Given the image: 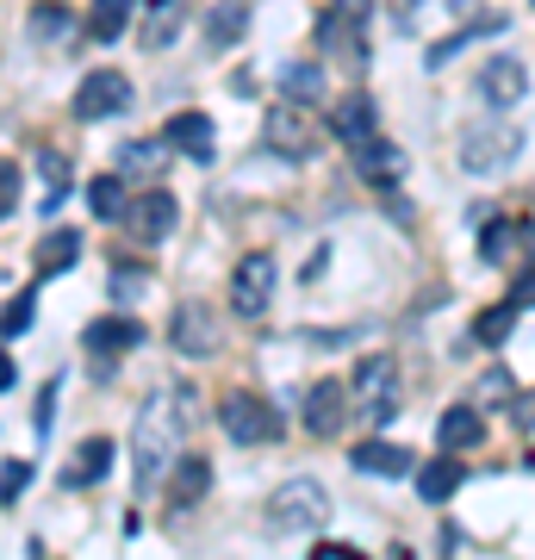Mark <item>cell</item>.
<instances>
[{"mask_svg":"<svg viewBox=\"0 0 535 560\" xmlns=\"http://www.w3.org/2000/svg\"><path fill=\"white\" fill-rule=\"evenodd\" d=\"M181 418L187 411H168V393L138 411V430H131V455H138V486H156L162 467H175V442H181Z\"/></svg>","mask_w":535,"mask_h":560,"instance_id":"1","label":"cell"},{"mask_svg":"<svg viewBox=\"0 0 535 560\" xmlns=\"http://www.w3.org/2000/svg\"><path fill=\"white\" fill-rule=\"evenodd\" d=\"M330 517V492L317 480H287L268 492V511H261V523H268V536H305V529H317V523Z\"/></svg>","mask_w":535,"mask_h":560,"instance_id":"2","label":"cell"},{"mask_svg":"<svg viewBox=\"0 0 535 560\" xmlns=\"http://www.w3.org/2000/svg\"><path fill=\"white\" fill-rule=\"evenodd\" d=\"M516 150H523V131L504 125V119L461 131V168H467V175H498V168H511Z\"/></svg>","mask_w":535,"mask_h":560,"instance_id":"3","label":"cell"},{"mask_svg":"<svg viewBox=\"0 0 535 560\" xmlns=\"http://www.w3.org/2000/svg\"><path fill=\"white\" fill-rule=\"evenodd\" d=\"M261 143L287 162H305L317 150V119L299 101H280V106H268V119H261Z\"/></svg>","mask_w":535,"mask_h":560,"instance_id":"4","label":"cell"},{"mask_svg":"<svg viewBox=\"0 0 535 560\" xmlns=\"http://www.w3.org/2000/svg\"><path fill=\"white\" fill-rule=\"evenodd\" d=\"M356 399L368 411V423L398 418V361L393 355H361L356 361Z\"/></svg>","mask_w":535,"mask_h":560,"instance_id":"5","label":"cell"},{"mask_svg":"<svg viewBox=\"0 0 535 560\" xmlns=\"http://www.w3.org/2000/svg\"><path fill=\"white\" fill-rule=\"evenodd\" d=\"M219 423L231 442H275L280 436V411L268 399H256V393H231L219 405Z\"/></svg>","mask_w":535,"mask_h":560,"instance_id":"6","label":"cell"},{"mask_svg":"<svg viewBox=\"0 0 535 560\" xmlns=\"http://www.w3.org/2000/svg\"><path fill=\"white\" fill-rule=\"evenodd\" d=\"M268 300H275V256H243L237 268H231V312L237 318H261L268 312Z\"/></svg>","mask_w":535,"mask_h":560,"instance_id":"7","label":"cell"},{"mask_svg":"<svg viewBox=\"0 0 535 560\" xmlns=\"http://www.w3.org/2000/svg\"><path fill=\"white\" fill-rule=\"evenodd\" d=\"M131 106V81L119 75V69H94V75H81L75 88V119H113V113H125Z\"/></svg>","mask_w":535,"mask_h":560,"instance_id":"8","label":"cell"},{"mask_svg":"<svg viewBox=\"0 0 535 560\" xmlns=\"http://www.w3.org/2000/svg\"><path fill=\"white\" fill-rule=\"evenodd\" d=\"M168 342H175V355H219V318H212V305H175V318H168Z\"/></svg>","mask_w":535,"mask_h":560,"instance_id":"9","label":"cell"},{"mask_svg":"<svg viewBox=\"0 0 535 560\" xmlns=\"http://www.w3.org/2000/svg\"><path fill=\"white\" fill-rule=\"evenodd\" d=\"M119 224L131 231L138 243H162L168 231H175V194H162V187H150L143 200H125Z\"/></svg>","mask_w":535,"mask_h":560,"instance_id":"10","label":"cell"},{"mask_svg":"<svg viewBox=\"0 0 535 560\" xmlns=\"http://www.w3.org/2000/svg\"><path fill=\"white\" fill-rule=\"evenodd\" d=\"M299 418H305L312 436H337L342 423H349V386L342 381H317L312 393H305V411H299Z\"/></svg>","mask_w":535,"mask_h":560,"instance_id":"11","label":"cell"},{"mask_svg":"<svg viewBox=\"0 0 535 560\" xmlns=\"http://www.w3.org/2000/svg\"><path fill=\"white\" fill-rule=\"evenodd\" d=\"M162 143H168L175 156H194V162H206L212 150H219V125L206 119V113H175V119L162 125Z\"/></svg>","mask_w":535,"mask_h":560,"instance_id":"12","label":"cell"},{"mask_svg":"<svg viewBox=\"0 0 535 560\" xmlns=\"http://www.w3.org/2000/svg\"><path fill=\"white\" fill-rule=\"evenodd\" d=\"M530 94V69L516 57H486V69H479V101L486 106H516Z\"/></svg>","mask_w":535,"mask_h":560,"instance_id":"13","label":"cell"},{"mask_svg":"<svg viewBox=\"0 0 535 560\" xmlns=\"http://www.w3.org/2000/svg\"><path fill=\"white\" fill-rule=\"evenodd\" d=\"M349 150H356V175L374 180V187H393V180L405 175V150L386 143V138H361V143H349Z\"/></svg>","mask_w":535,"mask_h":560,"instance_id":"14","label":"cell"},{"mask_svg":"<svg viewBox=\"0 0 535 560\" xmlns=\"http://www.w3.org/2000/svg\"><path fill=\"white\" fill-rule=\"evenodd\" d=\"M206 486H212V460L206 455H175V467H168V504L187 511V504L206 499Z\"/></svg>","mask_w":535,"mask_h":560,"instance_id":"15","label":"cell"},{"mask_svg":"<svg viewBox=\"0 0 535 560\" xmlns=\"http://www.w3.org/2000/svg\"><path fill=\"white\" fill-rule=\"evenodd\" d=\"M461 480H467V467H461V455L449 448V455H437V460H423V467H417V499H423V504L455 499Z\"/></svg>","mask_w":535,"mask_h":560,"instance_id":"16","label":"cell"},{"mask_svg":"<svg viewBox=\"0 0 535 560\" xmlns=\"http://www.w3.org/2000/svg\"><path fill=\"white\" fill-rule=\"evenodd\" d=\"M138 342H143V324L138 318H119V312L81 330V349H88V355H119V349H138Z\"/></svg>","mask_w":535,"mask_h":560,"instance_id":"17","label":"cell"},{"mask_svg":"<svg viewBox=\"0 0 535 560\" xmlns=\"http://www.w3.org/2000/svg\"><path fill=\"white\" fill-rule=\"evenodd\" d=\"M317 50L361 62V20H349L342 7H324V13H317Z\"/></svg>","mask_w":535,"mask_h":560,"instance_id":"18","label":"cell"},{"mask_svg":"<svg viewBox=\"0 0 535 560\" xmlns=\"http://www.w3.org/2000/svg\"><path fill=\"white\" fill-rule=\"evenodd\" d=\"M113 455H119V448H113L106 436H88L75 448V460L62 467V486H100L106 474H113Z\"/></svg>","mask_w":535,"mask_h":560,"instance_id":"19","label":"cell"},{"mask_svg":"<svg viewBox=\"0 0 535 560\" xmlns=\"http://www.w3.org/2000/svg\"><path fill=\"white\" fill-rule=\"evenodd\" d=\"M374 125H380V113H374V101H368V94H342V101L330 106V131H337L342 143L374 138Z\"/></svg>","mask_w":535,"mask_h":560,"instance_id":"20","label":"cell"},{"mask_svg":"<svg viewBox=\"0 0 535 560\" xmlns=\"http://www.w3.org/2000/svg\"><path fill=\"white\" fill-rule=\"evenodd\" d=\"M349 460H356L361 474H380V480H398V474H411V467H417L411 448H398V442H374V436L361 442Z\"/></svg>","mask_w":535,"mask_h":560,"instance_id":"21","label":"cell"},{"mask_svg":"<svg viewBox=\"0 0 535 560\" xmlns=\"http://www.w3.org/2000/svg\"><path fill=\"white\" fill-rule=\"evenodd\" d=\"M181 25H187V7H181V0H150V7H143V50L175 44Z\"/></svg>","mask_w":535,"mask_h":560,"instance_id":"22","label":"cell"},{"mask_svg":"<svg viewBox=\"0 0 535 560\" xmlns=\"http://www.w3.org/2000/svg\"><path fill=\"white\" fill-rule=\"evenodd\" d=\"M243 32H249V7H243V0H219V7L206 13V44H212V50H231Z\"/></svg>","mask_w":535,"mask_h":560,"instance_id":"23","label":"cell"},{"mask_svg":"<svg viewBox=\"0 0 535 560\" xmlns=\"http://www.w3.org/2000/svg\"><path fill=\"white\" fill-rule=\"evenodd\" d=\"M437 436H442V448H455V455H461V448H479L486 423H479L474 405H449V411H442V430H437Z\"/></svg>","mask_w":535,"mask_h":560,"instance_id":"24","label":"cell"},{"mask_svg":"<svg viewBox=\"0 0 535 560\" xmlns=\"http://www.w3.org/2000/svg\"><path fill=\"white\" fill-rule=\"evenodd\" d=\"M131 13H138V0H94V7H88V38L113 44L125 25H131Z\"/></svg>","mask_w":535,"mask_h":560,"instance_id":"25","label":"cell"},{"mask_svg":"<svg viewBox=\"0 0 535 560\" xmlns=\"http://www.w3.org/2000/svg\"><path fill=\"white\" fill-rule=\"evenodd\" d=\"M81 261V231H50V237L38 243V280L62 275V268H75Z\"/></svg>","mask_w":535,"mask_h":560,"instance_id":"26","label":"cell"},{"mask_svg":"<svg viewBox=\"0 0 535 560\" xmlns=\"http://www.w3.org/2000/svg\"><path fill=\"white\" fill-rule=\"evenodd\" d=\"M280 94L299 101V106H317L324 101V69H317V62H287V69H280Z\"/></svg>","mask_w":535,"mask_h":560,"instance_id":"27","label":"cell"},{"mask_svg":"<svg viewBox=\"0 0 535 560\" xmlns=\"http://www.w3.org/2000/svg\"><path fill=\"white\" fill-rule=\"evenodd\" d=\"M162 156H168V143H162V138L125 143V150H119V175H125V180H150V175L162 168Z\"/></svg>","mask_w":535,"mask_h":560,"instance_id":"28","label":"cell"},{"mask_svg":"<svg viewBox=\"0 0 535 560\" xmlns=\"http://www.w3.org/2000/svg\"><path fill=\"white\" fill-rule=\"evenodd\" d=\"M88 206H94V219H119L125 212V175L113 168V175H100L94 187H88Z\"/></svg>","mask_w":535,"mask_h":560,"instance_id":"29","label":"cell"},{"mask_svg":"<svg viewBox=\"0 0 535 560\" xmlns=\"http://www.w3.org/2000/svg\"><path fill=\"white\" fill-rule=\"evenodd\" d=\"M32 38L38 44L69 38V7H62V0H38V13H32Z\"/></svg>","mask_w":535,"mask_h":560,"instance_id":"30","label":"cell"},{"mask_svg":"<svg viewBox=\"0 0 535 560\" xmlns=\"http://www.w3.org/2000/svg\"><path fill=\"white\" fill-rule=\"evenodd\" d=\"M511 324H516V305L504 300V305H492V312H479V324H474V337L486 342V349H498V342L511 337Z\"/></svg>","mask_w":535,"mask_h":560,"instance_id":"31","label":"cell"},{"mask_svg":"<svg viewBox=\"0 0 535 560\" xmlns=\"http://www.w3.org/2000/svg\"><path fill=\"white\" fill-rule=\"evenodd\" d=\"M511 243H516V224L498 219V224H486V231H479V256H486V261H504V256H511Z\"/></svg>","mask_w":535,"mask_h":560,"instance_id":"32","label":"cell"},{"mask_svg":"<svg viewBox=\"0 0 535 560\" xmlns=\"http://www.w3.org/2000/svg\"><path fill=\"white\" fill-rule=\"evenodd\" d=\"M20 194H25L20 162H7V156H0V219H13V212H20Z\"/></svg>","mask_w":535,"mask_h":560,"instance_id":"33","label":"cell"},{"mask_svg":"<svg viewBox=\"0 0 535 560\" xmlns=\"http://www.w3.org/2000/svg\"><path fill=\"white\" fill-rule=\"evenodd\" d=\"M474 405H516L511 374H504V368H492V374H486V381L474 386Z\"/></svg>","mask_w":535,"mask_h":560,"instance_id":"34","label":"cell"},{"mask_svg":"<svg viewBox=\"0 0 535 560\" xmlns=\"http://www.w3.org/2000/svg\"><path fill=\"white\" fill-rule=\"evenodd\" d=\"M32 318H38V293H20V300L0 312V330H7V337H20V330H32Z\"/></svg>","mask_w":535,"mask_h":560,"instance_id":"35","label":"cell"},{"mask_svg":"<svg viewBox=\"0 0 535 560\" xmlns=\"http://www.w3.org/2000/svg\"><path fill=\"white\" fill-rule=\"evenodd\" d=\"M25 486H32V460H13V467L0 474V504H20Z\"/></svg>","mask_w":535,"mask_h":560,"instance_id":"36","label":"cell"},{"mask_svg":"<svg viewBox=\"0 0 535 560\" xmlns=\"http://www.w3.org/2000/svg\"><path fill=\"white\" fill-rule=\"evenodd\" d=\"M143 293V268H113V300L131 305Z\"/></svg>","mask_w":535,"mask_h":560,"instance_id":"37","label":"cell"},{"mask_svg":"<svg viewBox=\"0 0 535 560\" xmlns=\"http://www.w3.org/2000/svg\"><path fill=\"white\" fill-rule=\"evenodd\" d=\"M38 168H44V180H50V187H62V180H69V162H62L57 150H38Z\"/></svg>","mask_w":535,"mask_h":560,"instance_id":"38","label":"cell"},{"mask_svg":"<svg viewBox=\"0 0 535 560\" xmlns=\"http://www.w3.org/2000/svg\"><path fill=\"white\" fill-rule=\"evenodd\" d=\"M511 305H516V312H523V305H535V268H523V275H516V287H511Z\"/></svg>","mask_w":535,"mask_h":560,"instance_id":"39","label":"cell"},{"mask_svg":"<svg viewBox=\"0 0 535 560\" xmlns=\"http://www.w3.org/2000/svg\"><path fill=\"white\" fill-rule=\"evenodd\" d=\"M317 560H356V548L349 541H317Z\"/></svg>","mask_w":535,"mask_h":560,"instance_id":"40","label":"cell"},{"mask_svg":"<svg viewBox=\"0 0 535 560\" xmlns=\"http://www.w3.org/2000/svg\"><path fill=\"white\" fill-rule=\"evenodd\" d=\"M342 13H349V20H368V7H374V0H337Z\"/></svg>","mask_w":535,"mask_h":560,"instance_id":"41","label":"cell"},{"mask_svg":"<svg viewBox=\"0 0 535 560\" xmlns=\"http://www.w3.org/2000/svg\"><path fill=\"white\" fill-rule=\"evenodd\" d=\"M7 386H13V361L0 355V393H7Z\"/></svg>","mask_w":535,"mask_h":560,"instance_id":"42","label":"cell"}]
</instances>
